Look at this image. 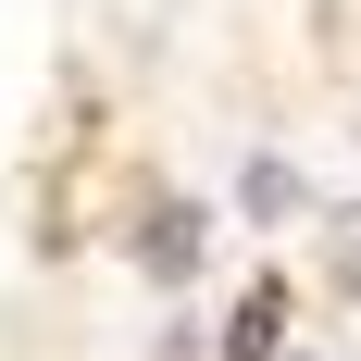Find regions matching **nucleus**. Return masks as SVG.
Here are the masks:
<instances>
[{"label":"nucleus","instance_id":"nucleus-1","mask_svg":"<svg viewBox=\"0 0 361 361\" xmlns=\"http://www.w3.org/2000/svg\"><path fill=\"white\" fill-rule=\"evenodd\" d=\"M274 336H287V287L262 274V287L237 299V324H224V361H274Z\"/></svg>","mask_w":361,"mask_h":361},{"label":"nucleus","instance_id":"nucleus-3","mask_svg":"<svg viewBox=\"0 0 361 361\" xmlns=\"http://www.w3.org/2000/svg\"><path fill=\"white\" fill-rule=\"evenodd\" d=\"M336 287H361V224H349V237H336Z\"/></svg>","mask_w":361,"mask_h":361},{"label":"nucleus","instance_id":"nucleus-2","mask_svg":"<svg viewBox=\"0 0 361 361\" xmlns=\"http://www.w3.org/2000/svg\"><path fill=\"white\" fill-rule=\"evenodd\" d=\"M137 262H149V274H187V262H200V212H187V200H162V212L137 224Z\"/></svg>","mask_w":361,"mask_h":361}]
</instances>
